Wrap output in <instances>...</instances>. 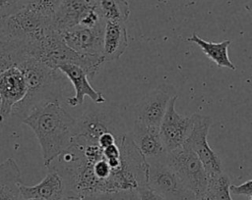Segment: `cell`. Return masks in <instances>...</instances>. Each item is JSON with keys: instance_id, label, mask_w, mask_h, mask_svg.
I'll return each instance as SVG.
<instances>
[{"instance_id": "27", "label": "cell", "mask_w": 252, "mask_h": 200, "mask_svg": "<svg viewBox=\"0 0 252 200\" xmlns=\"http://www.w3.org/2000/svg\"><path fill=\"white\" fill-rule=\"evenodd\" d=\"M245 9L250 13V15H252V2H251V3H248V4L245 6Z\"/></svg>"}, {"instance_id": "30", "label": "cell", "mask_w": 252, "mask_h": 200, "mask_svg": "<svg viewBox=\"0 0 252 200\" xmlns=\"http://www.w3.org/2000/svg\"><path fill=\"white\" fill-rule=\"evenodd\" d=\"M87 1H88V2H90V0H87ZM90 3H91V2H90Z\"/></svg>"}, {"instance_id": "16", "label": "cell", "mask_w": 252, "mask_h": 200, "mask_svg": "<svg viewBox=\"0 0 252 200\" xmlns=\"http://www.w3.org/2000/svg\"><path fill=\"white\" fill-rule=\"evenodd\" d=\"M20 169L14 159L0 163V200H24L21 193Z\"/></svg>"}, {"instance_id": "7", "label": "cell", "mask_w": 252, "mask_h": 200, "mask_svg": "<svg viewBox=\"0 0 252 200\" xmlns=\"http://www.w3.org/2000/svg\"><path fill=\"white\" fill-rule=\"evenodd\" d=\"M175 95L176 89L170 84H161L149 91L134 108L135 120L159 126L168 104Z\"/></svg>"}, {"instance_id": "25", "label": "cell", "mask_w": 252, "mask_h": 200, "mask_svg": "<svg viewBox=\"0 0 252 200\" xmlns=\"http://www.w3.org/2000/svg\"><path fill=\"white\" fill-rule=\"evenodd\" d=\"M60 200H85L83 195L72 193V192H65L63 197Z\"/></svg>"}, {"instance_id": "5", "label": "cell", "mask_w": 252, "mask_h": 200, "mask_svg": "<svg viewBox=\"0 0 252 200\" xmlns=\"http://www.w3.org/2000/svg\"><path fill=\"white\" fill-rule=\"evenodd\" d=\"M147 184L165 200H195V193L187 187L164 158L150 160Z\"/></svg>"}, {"instance_id": "24", "label": "cell", "mask_w": 252, "mask_h": 200, "mask_svg": "<svg viewBox=\"0 0 252 200\" xmlns=\"http://www.w3.org/2000/svg\"><path fill=\"white\" fill-rule=\"evenodd\" d=\"M230 193L236 195L252 196V179L245 181L240 185H230Z\"/></svg>"}, {"instance_id": "1", "label": "cell", "mask_w": 252, "mask_h": 200, "mask_svg": "<svg viewBox=\"0 0 252 200\" xmlns=\"http://www.w3.org/2000/svg\"><path fill=\"white\" fill-rule=\"evenodd\" d=\"M35 134L41 149L44 166L51 163L72 143L76 120L65 111L59 100L33 107L22 120Z\"/></svg>"}, {"instance_id": "26", "label": "cell", "mask_w": 252, "mask_h": 200, "mask_svg": "<svg viewBox=\"0 0 252 200\" xmlns=\"http://www.w3.org/2000/svg\"><path fill=\"white\" fill-rule=\"evenodd\" d=\"M195 200H212V198L207 194V193H204L202 195H199V196H196V199Z\"/></svg>"}, {"instance_id": "28", "label": "cell", "mask_w": 252, "mask_h": 200, "mask_svg": "<svg viewBox=\"0 0 252 200\" xmlns=\"http://www.w3.org/2000/svg\"><path fill=\"white\" fill-rule=\"evenodd\" d=\"M98 1H99V0H90L91 4H93V5H95V4H96Z\"/></svg>"}, {"instance_id": "8", "label": "cell", "mask_w": 252, "mask_h": 200, "mask_svg": "<svg viewBox=\"0 0 252 200\" xmlns=\"http://www.w3.org/2000/svg\"><path fill=\"white\" fill-rule=\"evenodd\" d=\"M178 96L175 95L169 102L167 110L159 125V134L167 152L181 147L189 137L193 125V115L189 117L178 114L175 104Z\"/></svg>"}, {"instance_id": "18", "label": "cell", "mask_w": 252, "mask_h": 200, "mask_svg": "<svg viewBox=\"0 0 252 200\" xmlns=\"http://www.w3.org/2000/svg\"><path fill=\"white\" fill-rule=\"evenodd\" d=\"M94 6L104 22L125 24L131 15L127 0H99Z\"/></svg>"}, {"instance_id": "12", "label": "cell", "mask_w": 252, "mask_h": 200, "mask_svg": "<svg viewBox=\"0 0 252 200\" xmlns=\"http://www.w3.org/2000/svg\"><path fill=\"white\" fill-rule=\"evenodd\" d=\"M131 135L136 146L148 161L165 157L167 151L160 138L159 126L135 120Z\"/></svg>"}, {"instance_id": "9", "label": "cell", "mask_w": 252, "mask_h": 200, "mask_svg": "<svg viewBox=\"0 0 252 200\" xmlns=\"http://www.w3.org/2000/svg\"><path fill=\"white\" fill-rule=\"evenodd\" d=\"M28 93V81L19 66H13L0 74V122L12 114V109Z\"/></svg>"}, {"instance_id": "6", "label": "cell", "mask_w": 252, "mask_h": 200, "mask_svg": "<svg viewBox=\"0 0 252 200\" xmlns=\"http://www.w3.org/2000/svg\"><path fill=\"white\" fill-rule=\"evenodd\" d=\"M194 125L192 131L183 144L191 149L201 160L208 176H214L222 173V166L219 156L210 147L207 137L213 124L212 118L200 114H193Z\"/></svg>"}, {"instance_id": "2", "label": "cell", "mask_w": 252, "mask_h": 200, "mask_svg": "<svg viewBox=\"0 0 252 200\" xmlns=\"http://www.w3.org/2000/svg\"><path fill=\"white\" fill-rule=\"evenodd\" d=\"M28 81L26 97L12 109V116L22 120L30 111L42 103L59 100L66 86V76L59 71L45 65L38 59L30 57L18 65Z\"/></svg>"}, {"instance_id": "4", "label": "cell", "mask_w": 252, "mask_h": 200, "mask_svg": "<svg viewBox=\"0 0 252 200\" xmlns=\"http://www.w3.org/2000/svg\"><path fill=\"white\" fill-rule=\"evenodd\" d=\"M164 161L196 196L206 193L209 176L201 160L191 149L182 145L167 152Z\"/></svg>"}, {"instance_id": "15", "label": "cell", "mask_w": 252, "mask_h": 200, "mask_svg": "<svg viewBox=\"0 0 252 200\" xmlns=\"http://www.w3.org/2000/svg\"><path fill=\"white\" fill-rule=\"evenodd\" d=\"M128 33L124 23L105 22L102 55L106 61L119 59L128 47Z\"/></svg>"}, {"instance_id": "21", "label": "cell", "mask_w": 252, "mask_h": 200, "mask_svg": "<svg viewBox=\"0 0 252 200\" xmlns=\"http://www.w3.org/2000/svg\"><path fill=\"white\" fill-rule=\"evenodd\" d=\"M84 198L85 200H139V194L138 190H122L89 194Z\"/></svg>"}, {"instance_id": "17", "label": "cell", "mask_w": 252, "mask_h": 200, "mask_svg": "<svg viewBox=\"0 0 252 200\" xmlns=\"http://www.w3.org/2000/svg\"><path fill=\"white\" fill-rule=\"evenodd\" d=\"M188 41L196 43L202 50V52L219 68H228L230 70H236L235 65L230 61L228 57V47L231 43L230 40H223L219 43L207 41L196 33H192L190 37L187 38Z\"/></svg>"}, {"instance_id": "22", "label": "cell", "mask_w": 252, "mask_h": 200, "mask_svg": "<svg viewBox=\"0 0 252 200\" xmlns=\"http://www.w3.org/2000/svg\"><path fill=\"white\" fill-rule=\"evenodd\" d=\"M3 19L24 8L28 0H0Z\"/></svg>"}, {"instance_id": "19", "label": "cell", "mask_w": 252, "mask_h": 200, "mask_svg": "<svg viewBox=\"0 0 252 200\" xmlns=\"http://www.w3.org/2000/svg\"><path fill=\"white\" fill-rule=\"evenodd\" d=\"M230 179L222 172L209 177L206 193L212 200H232L230 196Z\"/></svg>"}, {"instance_id": "20", "label": "cell", "mask_w": 252, "mask_h": 200, "mask_svg": "<svg viewBox=\"0 0 252 200\" xmlns=\"http://www.w3.org/2000/svg\"><path fill=\"white\" fill-rule=\"evenodd\" d=\"M62 1L63 0H28L26 6L51 24V20Z\"/></svg>"}, {"instance_id": "23", "label": "cell", "mask_w": 252, "mask_h": 200, "mask_svg": "<svg viewBox=\"0 0 252 200\" xmlns=\"http://www.w3.org/2000/svg\"><path fill=\"white\" fill-rule=\"evenodd\" d=\"M139 200H165L161 195L153 190L148 184L140 186L138 189Z\"/></svg>"}, {"instance_id": "29", "label": "cell", "mask_w": 252, "mask_h": 200, "mask_svg": "<svg viewBox=\"0 0 252 200\" xmlns=\"http://www.w3.org/2000/svg\"><path fill=\"white\" fill-rule=\"evenodd\" d=\"M26 200H45L43 198H30V199H26Z\"/></svg>"}, {"instance_id": "13", "label": "cell", "mask_w": 252, "mask_h": 200, "mask_svg": "<svg viewBox=\"0 0 252 200\" xmlns=\"http://www.w3.org/2000/svg\"><path fill=\"white\" fill-rule=\"evenodd\" d=\"M93 4L87 0H63L53 16L50 28L61 32L81 25Z\"/></svg>"}, {"instance_id": "11", "label": "cell", "mask_w": 252, "mask_h": 200, "mask_svg": "<svg viewBox=\"0 0 252 200\" xmlns=\"http://www.w3.org/2000/svg\"><path fill=\"white\" fill-rule=\"evenodd\" d=\"M57 69L69 79L75 89V95L68 97L66 100L69 106L76 107L82 105L86 96H89L94 103H106L102 93L92 86L88 74L80 66L73 63H61Z\"/></svg>"}, {"instance_id": "3", "label": "cell", "mask_w": 252, "mask_h": 200, "mask_svg": "<svg viewBox=\"0 0 252 200\" xmlns=\"http://www.w3.org/2000/svg\"><path fill=\"white\" fill-rule=\"evenodd\" d=\"M105 132H112L118 138L128 133L120 112L111 105L94 103L76 120L74 137L78 139L97 143Z\"/></svg>"}, {"instance_id": "14", "label": "cell", "mask_w": 252, "mask_h": 200, "mask_svg": "<svg viewBox=\"0 0 252 200\" xmlns=\"http://www.w3.org/2000/svg\"><path fill=\"white\" fill-rule=\"evenodd\" d=\"M21 193L24 198H43L45 200H60L65 193V185L62 176L53 170L35 185L27 186L21 184Z\"/></svg>"}, {"instance_id": "10", "label": "cell", "mask_w": 252, "mask_h": 200, "mask_svg": "<svg viewBox=\"0 0 252 200\" xmlns=\"http://www.w3.org/2000/svg\"><path fill=\"white\" fill-rule=\"evenodd\" d=\"M105 22L94 27L76 25L59 32L63 41L72 50L82 54L102 55Z\"/></svg>"}]
</instances>
